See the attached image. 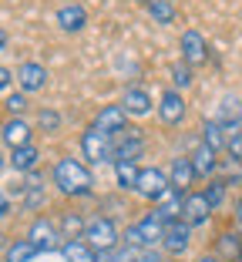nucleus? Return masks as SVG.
Segmentation results:
<instances>
[{"instance_id": "f257e3e1", "label": "nucleus", "mask_w": 242, "mask_h": 262, "mask_svg": "<svg viewBox=\"0 0 242 262\" xmlns=\"http://www.w3.org/2000/svg\"><path fill=\"white\" fill-rule=\"evenodd\" d=\"M54 185L61 188L64 195H74V199H78V195H91L94 192V178L81 162L61 158V162L54 165Z\"/></svg>"}, {"instance_id": "f03ea898", "label": "nucleus", "mask_w": 242, "mask_h": 262, "mask_svg": "<svg viewBox=\"0 0 242 262\" xmlns=\"http://www.w3.org/2000/svg\"><path fill=\"white\" fill-rule=\"evenodd\" d=\"M81 151H84L87 162L101 165V162H111V155H115V141H111V135H104V131H98L91 124V128L84 131V138H81Z\"/></svg>"}, {"instance_id": "7ed1b4c3", "label": "nucleus", "mask_w": 242, "mask_h": 262, "mask_svg": "<svg viewBox=\"0 0 242 262\" xmlns=\"http://www.w3.org/2000/svg\"><path fill=\"white\" fill-rule=\"evenodd\" d=\"M111 141H115V158L118 162H135L141 151H145V135H141L138 128H121L118 135H111Z\"/></svg>"}, {"instance_id": "20e7f679", "label": "nucleus", "mask_w": 242, "mask_h": 262, "mask_svg": "<svg viewBox=\"0 0 242 262\" xmlns=\"http://www.w3.org/2000/svg\"><path fill=\"white\" fill-rule=\"evenodd\" d=\"M84 239H87V246H91V249L104 252V249H115L118 229H115V222H111V219H91V222H87V229H84Z\"/></svg>"}, {"instance_id": "39448f33", "label": "nucleus", "mask_w": 242, "mask_h": 262, "mask_svg": "<svg viewBox=\"0 0 242 262\" xmlns=\"http://www.w3.org/2000/svg\"><path fill=\"white\" fill-rule=\"evenodd\" d=\"M135 188H138L145 199L158 202L168 188H172V182H168V175H165L162 168H148V171H141V175H138V185H135Z\"/></svg>"}, {"instance_id": "423d86ee", "label": "nucleus", "mask_w": 242, "mask_h": 262, "mask_svg": "<svg viewBox=\"0 0 242 262\" xmlns=\"http://www.w3.org/2000/svg\"><path fill=\"white\" fill-rule=\"evenodd\" d=\"M212 215V202L205 199V195H185V202H182V222H188L192 229L195 225H205Z\"/></svg>"}, {"instance_id": "0eeeda50", "label": "nucleus", "mask_w": 242, "mask_h": 262, "mask_svg": "<svg viewBox=\"0 0 242 262\" xmlns=\"http://www.w3.org/2000/svg\"><path fill=\"white\" fill-rule=\"evenodd\" d=\"M188 239H192V225H188V222H179V219H175V222H168V225H165L162 246L168 249L172 255H182V252L188 249Z\"/></svg>"}, {"instance_id": "6e6552de", "label": "nucleus", "mask_w": 242, "mask_h": 262, "mask_svg": "<svg viewBox=\"0 0 242 262\" xmlns=\"http://www.w3.org/2000/svg\"><path fill=\"white\" fill-rule=\"evenodd\" d=\"M125 118H128L125 104H108V108L98 111V118H94V128L104 131V135H118V131L125 128Z\"/></svg>"}, {"instance_id": "1a4fd4ad", "label": "nucleus", "mask_w": 242, "mask_h": 262, "mask_svg": "<svg viewBox=\"0 0 242 262\" xmlns=\"http://www.w3.org/2000/svg\"><path fill=\"white\" fill-rule=\"evenodd\" d=\"M209 57V47H205V37L199 31H185L182 34V61L185 64H205Z\"/></svg>"}, {"instance_id": "9d476101", "label": "nucleus", "mask_w": 242, "mask_h": 262, "mask_svg": "<svg viewBox=\"0 0 242 262\" xmlns=\"http://www.w3.org/2000/svg\"><path fill=\"white\" fill-rule=\"evenodd\" d=\"M158 118H162L165 124H182V118H185V101H182L179 91L162 94V101H158Z\"/></svg>"}, {"instance_id": "9b49d317", "label": "nucleus", "mask_w": 242, "mask_h": 262, "mask_svg": "<svg viewBox=\"0 0 242 262\" xmlns=\"http://www.w3.org/2000/svg\"><path fill=\"white\" fill-rule=\"evenodd\" d=\"M182 188H168V192L162 195V199L155 202V215L162 219V222H175V219H182Z\"/></svg>"}, {"instance_id": "f8f14e48", "label": "nucleus", "mask_w": 242, "mask_h": 262, "mask_svg": "<svg viewBox=\"0 0 242 262\" xmlns=\"http://www.w3.org/2000/svg\"><path fill=\"white\" fill-rule=\"evenodd\" d=\"M0 135H4V141H7L10 148H24V145H31V124L24 121L20 115H14L4 128H0Z\"/></svg>"}, {"instance_id": "ddd939ff", "label": "nucleus", "mask_w": 242, "mask_h": 262, "mask_svg": "<svg viewBox=\"0 0 242 262\" xmlns=\"http://www.w3.org/2000/svg\"><path fill=\"white\" fill-rule=\"evenodd\" d=\"M31 242L40 249V252H54V249H61L57 232H54V225L47 222V219H37V222L31 225Z\"/></svg>"}, {"instance_id": "4468645a", "label": "nucleus", "mask_w": 242, "mask_h": 262, "mask_svg": "<svg viewBox=\"0 0 242 262\" xmlns=\"http://www.w3.org/2000/svg\"><path fill=\"white\" fill-rule=\"evenodd\" d=\"M57 24H61V31L78 34V31H84V24H87V10L81 4H68V7L57 10Z\"/></svg>"}, {"instance_id": "2eb2a0df", "label": "nucleus", "mask_w": 242, "mask_h": 262, "mask_svg": "<svg viewBox=\"0 0 242 262\" xmlns=\"http://www.w3.org/2000/svg\"><path fill=\"white\" fill-rule=\"evenodd\" d=\"M17 84H20L24 91H40V88L47 84V71L40 68V64L27 61V64H20V71H17Z\"/></svg>"}, {"instance_id": "dca6fc26", "label": "nucleus", "mask_w": 242, "mask_h": 262, "mask_svg": "<svg viewBox=\"0 0 242 262\" xmlns=\"http://www.w3.org/2000/svg\"><path fill=\"white\" fill-rule=\"evenodd\" d=\"M192 165H195V175H199V178L212 175V171H219V158H215V148L202 141V145L192 151Z\"/></svg>"}, {"instance_id": "f3484780", "label": "nucleus", "mask_w": 242, "mask_h": 262, "mask_svg": "<svg viewBox=\"0 0 242 262\" xmlns=\"http://www.w3.org/2000/svg\"><path fill=\"white\" fill-rule=\"evenodd\" d=\"M121 104H125V111L128 115H148L151 111V94L145 91V88H128L125 91V98H121Z\"/></svg>"}, {"instance_id": "a211bd4d", "label": "nucleus", "mask_w": 242, "mask_h": 262, "mask_svg": "<svg viewBox=\"0 0 242 262\" xmlns=\"http://www.w3.org/2000/svg\"><path fill=\"white\" fill-rule=\"evenodd\" d=\"M219 121L226 124L229 131H239V124H242V98H235V94H226V98H222Z\"/></svg>"}, {"instance_id": "6ab92c4d", "label": "nucleus", "mask_w": 242, "mask_h": 262, "mask_svg": "<svg viewBox=\"0 0 242 262\" xmlns=\"http://www.w3.org/2000/svg\"><path fill=\"white\" fill-rule=\"evenodd\" d=\"M165 225H168V222H162L155 212H151V215H145V219L138 222V232H141V242H145V249H151L155 242H162Z\"/></svg>"}, {"instance_id": "aec40b11", "label": "nucleus", "mask_w": 242, "mask_h": 262, "mask_svg": "<svg viewBox=\"0 0 242 262\" xmlns=\"http://www.w3.org/2000/svg\"><path fill=\"white\" fill-rule=\"evenodd\" d=\"M37 158H40V151L34 145L14 148V151H10V168L14 171H31V168H37Z\"/></svg>"}, {"instance_id": "412c9836", "label": "nucleus", "mask_w": 242, "mask_h": 262, "mask_svg": "<svg viewBox=\"0 0 242 262\" xmlns=\"http://www.w3.org/2000/svg\"><path fill=\"white\" fill-rule=\"evenodd\" d=\"M37 252H40V249L34 246L31 239H17V242H10V246H7V252H4V262H31Z\"/></svg>"}, {"instance_id": "4be33fe9", "label": "nucleus", "mask_w": 242, "mask_h": 262, "mask_svg": "<svg viewBox=\"0 0 242 262\" xmlns=\"http://www.w3.org/2000/svg\"><path fill=\"white\" fill-rule=\"evenodd\" d=\"M192 178H199L192 158H175V162H172V185L175 188H188V185H192Z\"/></svg>"}, {"instance_id": "5701e85b", "label": "nucleus", "mask_w": 242, "mask_h": 262, "mask_svg": "<svg viewBox=\"0 0 242 262\" xmlns=\"http://www.w3.org/2000/svg\"><path fill=\"white\" fill-rule=\"evenodd\" d=\"M229 135H232V131H229L219 118H215V121H205V128H202V141H205V145H212V148L229 145Z\"/></svg>"}, {"instance_id": "b1692460", "label": "nucleus", "mask_w": 242, "mask_h": 262, "mask_svg": "<svg viewBox=\"0 0 242 262\" xmlns=\"http://www.w3.org/2000/svg\"><path fill=\"white\" fill-rule=\"evenodd\" d=\"M61 252H64V259H68V262H98V255L91 252V246H84V242H78V239L64 242Z\"/></svg>"}, {"instance_id": "393cba45", "label": "nucleus", "mask_w": 242, "mask_h": 262, "mask_svg": "<svg viewBox=\"0 0 242 262\" xmlns=\"http://www.w3.org/2000/svg\"><path fill=\"white\" fill-rule=\"evenodd\" d=\"M148 14L155 24H175V7L172 0H151L148 4Z\"/></svg>"}, {"instance_id": "a878e982", "label": "nucleus", "mask_w": 242, "mask_h": 262, "mask_svg": "<svg viewBox=\"0 0 242 262\" xmlns=\"http://www.w3.org/2000/svg\"><path fill=\"white\" fill-rule=\"evenodd\" d=\"M239 252H242V239L235 232H222L219 235V255L222 259H239Z\"/></svg>"}, {"instance_id": "bb28decb", "label": "nucleus", "mask_w": 242, "mask_h": 262, "mask_svg": "<svg viewBox=\"0 0 242 262\" xmlns=\"http://www.w3.org/2000/svg\"><path fill=\"white\" fill-rule=\"evenodd\" d=\"M40 205H44V185H40L37 178H31L27 182V192H24V208L27 212H37Z\"/></svg>"}, {"instance_id": "cd10ccee", "label": "nucleus", "mask_w": 242, "mask_h": 262, "mask_svg": "<svg viewBox=\"0 0 242 262\" xmlns=\"http://www.w3.org/2000/svg\"><path fill=\"white\" fill-rule=\"evenodd\" d=\"M115 175H118V185H121V188H135L141 171L135 168V162H118L115 165Z\"/></svg>"}, {"instance_id": "c85d7f7f", "label": "nucleus", "mask_w": 242, "mask_h": 262, "mask_svg": "<svg viewBox=\"0 0 242 262\" xmlns=\"http://www.w3.org/2000/svg\"><path fill=\"white\" fill-rule=\"evenodd\" d=\"M219 171H222V182H242V158H232V155H229V158H222L219 162Z\"/></svg>"}, {"instance_id": "c756f323", "label": "nucleus", "mask_w": 242, "mask_h": 262, "mask_svg": "<svg viewBox=\"0 0 242 262\" xmlns=\"http://www.w3.org/2000/svg\"><path fill=\"white\" fill-rule=\"evenodd\" d=\"M61 229H64V239H78L81 232L87 229V222L78 215V212H68V215L61 219Z\"/></svg>"}, {"instance_id": "7c9ffc66", "label": "nucleus", "mask_w": 242, "mask_h": 262, "mask_svg": "<svg viewBox=\"0 0 242 262\" xmlns=\"http://www.w3.org/2000/svg\"><path fill=\"white\" fill-rule=\"evenodd\" d=\"M172 81H175V88H188L192 84V64H175L172 68Z\"/></svg>"}, {"instance_id": "2f4dec72", "label": "nucleus", "mask_w": 242, "mask_h": 262, "mask_svg": "<svg viewBox=\"0 0 242 262\" xmlns=\"http://www.w3.org/2000/svg\"><path fill=\"white\" fill-rule=\"evenodd\" d=\"M205 199L212 202V208H219L222 199H226V182H222V178H215V182L209 185V192H205Z\"/></svg>"}, {"instance_id": "473e14b6", "label": "nucleus", "mask_w": 242, "mask_h": 262, "mask_svg": "<svg viewBox=\"0 0 242 262\" xmlns=\"http://www.w3.org/2000/svg\"><path fill=\"white\" fill-rule=\"evenodd\" d=\"M37 124L44 131H57V128H61V115H57V111H40V115H37Z\"/></svg>"}, {"instance_id": "72a5a7b5", "label": "nucleus", "mask_w": 242, "mask_h": 262, "mask_svg": "<svg viewBox=\"0 0 242 262\" xmlns=\"http://www.w3.org/2000/svg\"><path fill=\"white\" fill-rule=\"evenodd\" d=\"M125 246H131V249H145V242H141V232H138V225L125 229Z\"/></svg>"}, {"instance_id": "f704fd0d", "label": "nucleus", "mask_w": 242, "mask_h": 262, "mask_svg": "<svg viewBox=\"0 0 242 262\" xmlns=\"http://www.w3.org/2000/svg\"><path fill=\"white\" fill-rule=\"evenodd\" d=\"M229 155H232V158H242V131H232V135H229Z\"/></svg>"}, {"instance_id": "c9c22d12", "label": "nucleus", "mask_w": 242, "mask_h": 262, "mask_svg": "<svg viewBox=\"0 0 242 262\" xmlns=\"http://www.w3.org/2000/svg\"><path fill=\"white\" fill-rule=\"evenodd\" d=\"M7 108H10V115H20V111L27 108V98H24V94H10V98H7Z\"/></svg>"}, {"instance_id": "e433bc0d", "label": "nucleus", "mask_w": 242, "mask_h": 262, "mask_svg": "<svg viewBox=\"0 0 242 262\" xmlns=\"http://www.w3.org/2000/svg\"><path fill=\"white\" fill-rule=\"evenodd\" d=\"M10 81H14V77H10V71H7V68H0V94L10 88Z\"/></svg>"}, {"instance_id": "4c0bfd02", "label": "nucleus", "mask_w": 242, "mask_h": 262, "mask_svg": "<svg viewBox=\"0 0 242 262\" xmlns=\"http://www.w3.org/2000/svg\"><path fill=\"white\" fill-rule=\"evenodd\" d=\"M138 262H162V255H158V252H151V249H145V252L138 255Z\"/></svg>"}, {"instance_id": "58836bf2", "label": "nucleus", "mask_w": 242, "mask_h": 262, "mask_svg": "<svg viewBox=\"0 0 242 262\" xmlns=\"http://www.w3.org/2000/svg\"><path fill=\"white\" fill-rule=\"evenodd\" d=\"M10 212V202H7V192H0V219Z\"/></svg>"}, {"instance_id": "ea45409f", "label": "nucleus", "mask_w": 242, "mask_h": 262, "mask_svg": "<svg viewBox=\"0 0 242 262\" xmlns=\"http://www.w3.org/2000/svg\"><path fill=\"white\" fill-rule=\"evenodd\" d=\"M115 249H104V252H98V262H115Z\"/></svg>"}, {"instance_id": "a19ab883", "label": "nucleus", "mask_w": 242, "mask_h": 262, "mask_svg": "<svg viewBox=\"0 0 242 262\" xmlns=\"http://www.w3.org/2000/svg\"><path fill=\"white\" fill-rule=\"evenodd\" d=\"M115 262H138V255H131V252H118Z\"/></svg>"}, {"instance_id": "79ce46f5", "label": "nucleus", "mask_w": 242, "mask_h": 262, "mask_svg": "<svg viewBox=\"0 0 242 262\" xmlns=\"http://www.w3.org/2000/svg\"><path fill=\"white\" fill-rule=\"evenodd\" d=\"M235 222H239V229H242V195H239V202H235Z\"/></svg>"}, {"instance_id": "37998d69", "label": "nucleus", "mask_w": 242, "mask_h": 262, "mask_svg": "<svg viewBox=\"0 0 242 262\" xmlns=\"http://www.w3.org/2000/svg\"><path fill=\"white\" fill-rule=\"evenodd\" d=\"M199 262H226V259H222V255H202Z\"/></svg>"}, {"instance_id": "c03bdc74", "label": "nucleus", "mask_w": 242, "mask_h": 262, "mask_svg": "<svg viewBox=\"0 0 242 262\" xmlns=\"http://www.w3.org/2000/svg\"><path fill=\"white\" fill-rule=\"evenodd\" d=\"M4 47H7V31L0 27V51H4Z\"/></svg>"}, {"instance_id": "a18cd8bd", "label": "nucleus", "mask_w": 242, "mask_h": 262, "mask_svg": "<svg viewBox=\"0 0 242 262\" xmlns=\"http://www.w3.org/2000/svg\"><path fill=\"white\" fill-rule=\"evenodd\" d=\"M0 168H4V155H0Z\"/></svg>"}, {"instance_id": "49530a36", "label": "nucleus", "mask_w": 242, "mask_h": 262, "mask_svg": "<svg viewBox=\"0 0 242 262\" xmlns=\"http://www.w3.org/2000/svg\"><path fill=\"white\" fill-rule=\"evenodd\" d=\"M239 262H242V252H239Z\"/></svg>"}]
</instances>
